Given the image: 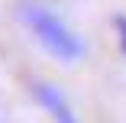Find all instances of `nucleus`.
I'll list each match as a JSON object with an SVG mask.
<instances>
[{"mask_svg":"<svg viewBox=\"0 0 126 123\" xmlns=\"http://www.w3.org/2000/svg\"><path fill=\"white\" fill-rule=\"evenodd\" d=\"M23 19L29 23V29L36 33V39H39L55 58H62V62H78V58L84 55L81 39L74 36L52 10H42V7L29 3V7H23Z\"/></svg>","mask_w":126,"mask_h":123,"instance_id":"f257e3e1","label":"nucleus"},{"mask_svg":"<svg viewBox=\"0 0 126 123\" xmlns=\"http://www.w3.org/2000/svg\"><path fill=\"white\" fill-rule=\"evenodd\" d=\"M36 97H39V104L55 117V123H78V117L68 107V101L62 97V91H55L52 84H36Z\"/></svg>","mask_w":126,"mask_h":123,"instance_id":"f03ea898","label":"nucleus"},{"mask_svg":"<svg viewBox=\"0 0 126 123\" xmlns=\"http://www.w3.org/2000/svg\"><path fill=\"white\" fill-rule=\"evenodd\" d=\"M116 29H120V39H123V52H126V16H116Z\"/></svg>","mask_w":126,"mask_h":123,"instance_id":"7ed1b4c3","label":"nucleus"}]
</instances>
